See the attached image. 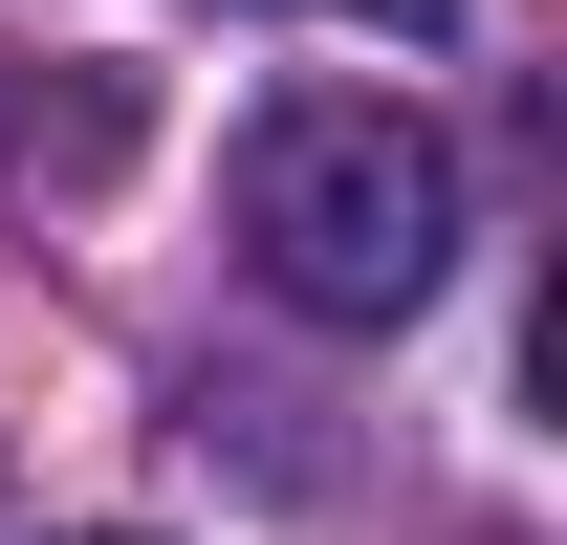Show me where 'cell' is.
<instances>
[{
  "label": "cell",
  "instance_id": "obj_1",
  "mask_svg": "<svg viewBox=\"0 0 567 545\" xmlns=\"http://www.w3.org/2000/svg\"><path fill=\"white\" fill-rule=\"evenodd\" d=\"M240 263L306 328H415L436 284H458V153L393 88H284L262 132H240Z\"/></svg>",
  "mask_w": 567,
  "mask_h": 545
},
{
  "label": "cell",
  "instance_id": "obj_2",
  "mask_svg": "<svg viewBox=\"0 0 567 545\" xmlns=\"http://www.w3.org/2000/svg\"><path fill=\"white\" fill-rule=\"evenodd\" d=\"M328 22H393V44H436V22H458V0H328Z\"/></svg>",
  "mask_w": 567,
  "mask_h": 545
},
{
  "label": "cell",
  "instance_id": "obj_3",
  "mask_svg": "<svg viewBox=\"0 0 567 545\" xmlns=\"http://www.w3.org/2000/svg\"><path fill=\"white\" fill-rule=\"evenodd\" d=\"M66 545H132V524H66Z\"/></svg>",
  "mask_w": 567,
  "mask_h": 545
}]
</instances>
